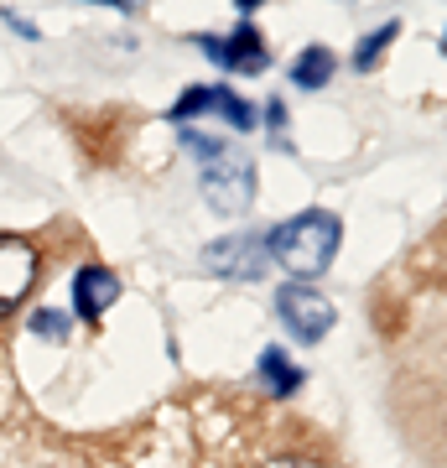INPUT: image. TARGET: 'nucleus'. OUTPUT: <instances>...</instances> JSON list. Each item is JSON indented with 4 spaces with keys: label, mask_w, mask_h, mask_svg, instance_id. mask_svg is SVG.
<instances>
[{
    "label": "nucleus",
    "mask_w": 447,
    "mask_h": 468,
    "mask_svg": "<svg viewBox=\"0 0 447 468\" xmlns=\"http://www.w3.org/2000/svg\"><path fill=\"white\" fill-rule=\"evenodd\" d=\"M338 239H344V224L328 208H307V214L286 218V224H276V229L265 234L271 255L292 276H323L333 266V255H338Z\"/></svg>",
    "instance_id": "f257e3e1"
},
{
    "label": "nucleus",
    "mask_w": 447,
    "mask_h": 468,
    "mask_svg": "<svg viewBox=\"0 0 447 468\" xmlns=\"http://www.w3.org/2000/svg\"><path fill=\"white\" fill-rule=\"evenodd\" d=\"M183 146L198 151L203 162V198L214 203L218 214H245L250 198H255V172H250L245 156H229V146L224 141H214V135L203 131H187L183 125Z\"/></svg>",
    "instance_id": "f03ea898"
},
{
    "label": "nucleus",
    "mask_w": 447,
    "mask_h": 468,
    "mask_svg": "<svg viewBox=\"0 0 447 468\" xmlns=\"http://www.w3.org/2000/svg\"><path fill=\"white\" fill-rule=\"evenodd\" d=\"M276 318L286 323V334L297 338V344H317V338L333 334V302L313 286H282L276 292Z\"/></svg>",
    "instance_id": "7ed1b4c3"
},
{
    "label": "nucleus",
    "mask_w": 447,
    "mask_h": 468,
    "mask_svg": "<svg viewBox=\"0 0 447 468\" xmlns=\"http://www.w3.org/2000/svg\"><path fill=\"white\" fill-rule=\"evenodd\" d=\"M37 282V250L21 234H0V318H11Z\"/></svg>",
    "instance_id": "20e7f679"
},
{
    "label": "nucleus",
    "mask_w": 447,
    "mask_h": 468,
    "mask_svg": "<svg viewBox=\"0 0 447 468\" xmlns=\"http://www.w3.org/2000/svg\"><path fill=\"white\" fill-rule=\"evenodd\" d=\"M265 234H229V239H214L208 250H203V271H214V276H261L265 266Z\"/></svg>",
    "instance_id": "39448f33"
},
{
    "label": "nucleus",
    "mask_w": 447,
    "mask_h": 468,
    "mask_svg": "<svg viewBox=\"0 0 447 468\" xmlns=\"http://www.w3.org/2000/svg\"><path fill=\"white\" fill-rule=\"evenodd\" d=\"M208 58H214L218 68H234V73H261L265 63H271V52H265L261 32L255 27H234V37H193Z\"/></svg>",
    "instance_id": "423d86ee"
},
{
    "label": "nucleus",
    "mask_w": 447,
    "mask_h": 468,
    "mask_svg": "<svg viewBox=\"0 0 447 468\" xmlns=\"http://www.w3.org/2000/svg\"><path fill=\"white\" fill-rule=\"evenodd\" d=\"M115 297H120V282L104 266H83L79 276H73V307H79L83 323H100Z\"/></svg>",
    "instance_id": "0eeeda50"
},
{
    "label": "nucleus",
    "mask_w": 447,
    "mask_h": 468,
    "mask_svg": "<svg viewBox=\"0 0 447 468\" xmlns=\"http://www.w3.org/2000/svg\"><path fill=\"white\" fill-rule=\"evenodd\" d=\"M333 68H338V58H333L323 42H313V48L297 52V63H292V84L297 89H323L333 79Z\"/></svg>",
    "instance_id": "6e6552de"
},
{
    "label": "nucleus",
    "mask_w": 447,
    "mask_h": 468,
    "mask_svg": "<svg viewBox=\"0 0 447 468\" xmlns=\"http://www.w3.org/2000/svg\"><path fill=\"white\" fill-rule=\"evenodd\" d=\"M261 375H265V385H271L276 396H292V390L302 385V369L292 365L282 349H265V354H261Z\"/></svg>",
    "instance_id": "1a4fd4ad"
},
{
    "label": "nucleus",
    "mask_w": 447,
    "mask_h": 468,
    "mask_svg": "<svg viewBox=\"0 0 447 468\" xmlns=\"http://www.w3.org/2000/svg\"><path fill=\"white\" fill-rule=\"evenodd\" d=\"M208 110L214 115H224V125H234V131H255V110H250L234 89H224V84H214V100H208Z\"/></svg>",
    "instance_id": "9d476101"
},
{
    "label": "nucleus",
    "mask_w": 447,
    "mask_h": 468,
    "mask_svg": "<svg viewBox=\"0 0 447 468\" xmlns=\"http://www.w3.org/2000/svg\"><path fill=\"white\" fill-rule=\"evenodd\" d=\"M396 37H400V21H385L380 32H369L365 42L354 48V68H359V73H369V68H375V63H380V58H385V48H390Z\"/></svg>",
    "instance_id": "9b49d317"
},
{
    "label": "nucleus",
    "mask_w": 447,
    "mask_h": 468,
    "mask_svg": "<svg viewBox=\"0 0 447 468\" xmlns=\"http://www.w3.org/2000/svg\"><path fill=\"white\" fill-rule=\"evenodd\" d=\"M32 334H42V338H68V313H58V307H42V313H32Z\"/></svg>",
    "instance_id": "f8f14e48"
},
{
    "label": "nucleus",
    "mask_w": 447,
    "mask_h": 468,
    "mask_svg": "<svg viewBox=\"0 0 447 468\" xmlns=\"http://www.w3.org/2000/svg\"><path fill=\"white\" fill-rule=\"evenodd\" d=\"M261 468H323L317 458H307V452H282V458H265Z\"/></svg>",
    "instance_id": "ddd939ff"
},
{
    "label": "nucleus",
    "mask_w": 447,
    "mask_h": 468,
    "mask_svg": "<svg viewBox=\"0 0 447 468\" xmlns=\"http://www.w3.org/2000/svg\"><path fill=\"white\" fill-rule=\"evenodd\" d=\"M265 120H271V135H276V141H286V104L282 100L265 104Z\"/></svg>",
    "instance_id": "4468645a"
},
{
    "label": "nucleus",
    "mask_w": 447,
    "mask_h": 468,
    "mask_svg": "<svg viewBox=\"0 0 447 468\" xmlns=\"http://www.w3.org/2000/svg\"><path fill=\"white\" fill-rule=\"evenodd\" d=\"M94 5H115V11H135V0H94Z\"/></svg>",
    "instance_id": "2eb2a0df"
},
{
    "label": "nucleus",
    "mask_w": 447,
    "mask_h": 468,
    "mask_svg": "<svg viewBox=\"0 0 447 468\" xmlns=\"http://www.w3.org/2000/svg\"><path fill=\"white\" fill-rule=\"evenodd\" d=\"M234 5H239V11H255V5H265V0H234Z\"/></svg>",
    "instance_id": "dca6fc26"
},
{
    "label": "nucleus",
    "mask_w": 447,
    "mask_h": 468,
    "mask_svg": "<svg viewBox=\"0 0 447 468\" xmlns=\"http://www.w3.org/2000/svg\"><path fill=\"white\" fill-rule=\"evenodd\" d=\"M442 52H447V42H442Z\"/></svg>",
    "instance_id": "f3484780"
}]
</instances>
